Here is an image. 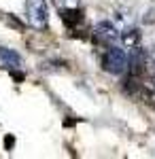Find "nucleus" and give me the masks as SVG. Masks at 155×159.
Listing matches in <instances>:
<instances>
[{
    "mask_svg": "<svg viewBox=\"0 0 155 159\" xmlns=\"http://www.w3.org/2000/svg\"><path fill=\"white\" fill-rule=\"evenodd\" d=\"M140 43H143V32H140L136 25H132L130 30L121 32V47H123L125 51L138 49V47H140Z\"/></svg>",
    "mask_w": 155,
    "mask_h": 159,
    "instance_id": "20e7f679",
    "label": "nucleus"
},
{
    "mask_svg": "<svg viewBox=\"0 0 155 159\" xmlns=\"http://www.w3.org/2000/svg\"><path fill=\"white\" fill-rule=\"evenodd\" d=\"M0 61L9 68V70H17V68H21V55L19 53H15L13 49H7V47H0Z\"/></svg>",
    "mask_w": 155,
    "mask_h": 159,
    "instance_id": "39448f33",
    "label": "nucleus"
},
{
    "mask_svg": "<svg viewBox=\"0 0 155 159\" xmlns=\"http://www.w3.org/2000/svg\"><path fill=\"white\" fill-rule=\"evenodd\" d=\"M113 25L119 30V32H125V30H130L132 25H134V15H130L128 11H117L113 15Z\"/></svg>",
    "mask_w": 155,
    "mask_h": 159,
    "instance_id": "423d86ee",
    "label": "nucleus"
},
{
    "mask_svg": "<svg viewBox=\"0 0 155 159\" xmlns=\"http://www.w3.org/2000/svg\"><path fill=\"white\" fill-rule=\"evenodd\" d=\"M147 61H149V64H153V66H155V47H151V49L147 51Z\"/></svg>",
    "mask_w": 155,
    "mask_h": 159,
    "instance_id": "9d476101",
    "label": "nucleus"
},
{
    "mask_svg": "<svg viewBox=\"0 0 155 159\" xmlns=\"http://www.w3.org/2000/svg\"><path fill=\"white\" fill-rule=\"evenodd\" d=\"M94 34L96 38H100L106 45H121V32L113 25V21H98L94 25Z\"/></svg>",
    "mask_w": 155,
    "mask_h": 159,
    "instance_id": "7ed1b4c3",
    "label": "nucleus"
},
{
    "mask_svg": "<svg viewBox=\"0 0 155 159\" xmlns=\"http://www.w3.org/2000/svg\"><path fill=\"white\" fill-rule=\"evenodd\" d=\"M26 19L34 30H47L49 9L45 0H26Z\"/></svg>",
    "mask_w": 155,
    "mask_h": 159,
    "instance_id": "f03ea898",
    "label": "nucleus"
},
{
    "mask_svg": "<svg viewBox=\"0 0 155 159\" xmlns=\"http://www.w3.org/2000/svg\"><path fill=\"white\" fill-rule=\"evenodd\" d=\"M62 17H64L66 25H70V28H74L77 24H83V15H81V11H79V9H68V11H62Z\"/></svg>",
    "mask_w": 155,
    "mask_h": 159,
    "instance_id": "0eeeda50",
    "label": "nucleus"
},
{
    "mask_svg": "<svg viewBox=\"0 0 155 159\" xmlns=\"http://www.w3.org/2000/svg\"><path fill=\"white\" fill-rule=\"evenodd\" d=\"M128 66H130V55L128 51L123 49L121 45H108V49L102 55V68L108 74H125L128 72Z\"/></svg>",
    "mask_w": 155,
    "mask_h": 159,
    "instance_id": "f257e3e1",
    "label": "nucleus"
},
{
    "mask_svg": "<svg viewBox=\"0 0 155 159\" xmlns=\"http://www.w3.org/2000/svg\"><path fill=\"white\" fill-rule=\"evenodd\" d=\"M140 21H143V24H155V9L144 11V15L140 17Z\"/></svg>",
    "mask_w": 155,
    "mask_h": 159,
    "instance_id": "1a4fd4ad",
    "label": "nucleus"
},
{
    "mask_svg": "<svg viewBox=\"0 0 155 159\" xmlns=\"http://www.w3.org/2000/svg\"><path fill=\"white\" fill-rule=\"evenodd\" d=\"M55 7L60 11H68V9H79V0H53Z\"/></svg>",
    "mask_w": 155,
    "mask_h": 159,
    "instance_id": "6e6552de",
    "label": "nucleus"
}]
</instances>
